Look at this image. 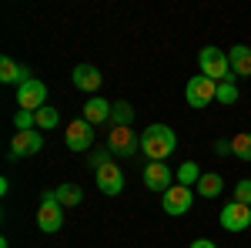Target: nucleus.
I'll list each match as a JSON object with an SVG mask.
<instances>
[{
	"label": "nucleus",
	"mask_w": 251,
	"mask_h": 248,
	"mask_svg": "<svg viewBox=\"0 0 251 248\" xmlns=\"http://www.w3.org/2000/svg\"><path fill=\"white\" fill-rule=\"evenodd\" d=\"M177 148V134L168 124H151L148 131L141 134V151L148 154L151 161H164L168 154H174Z\"/></svg>",
	"instance_id": "f257e3e1"
},
{
	"label": "nucleus",
	"mask_w": 251,
	"mask_h": 248,
	"mask_svg": "<svg viewBox=\"0 0 251 248\" xmlns=\"http://www.w3.org/2000/svg\"><path fill=\"white\" fill-rule=\"evenodd\" d=\"M214 151H218V154H231V141H218Z\"/></svg>",
	"instance_id": "a878e982"
},
{
	"label": "nucleus",
	"mask_w": 251,
	"mask_h": 248,
	"mask_svg": "<svg viewBox=\"0 0 251 248\" xmlns=\"http://www.w3.org/2000/svg\"><path fill=\"white\" fill-rule=\"evenodd\" d=\"M218 101H221V104H234V101H238V84H234V74L228 77V81H221V84H218Z\"/></svg>",
	"instance_id": "5701e85b"
},
{
	"label": "nucleus",
	"mask_w": 251,
	"mask_h": 248,
	"mask_svg": "<svg viewBox=\"0 0 251 248\" xmlns=\"http://www.w3.org/2000/svg\"><path fill=\"white\" fill-rule=\"evenodd\" d=\"M191 248H218V245H214L211 238H198V242H194V245H191Z\"/></svg>",
	"instance_id": "bb28decb"
},
{
	"label": "nucleus",
	"mask_w": 251,
	"mask_h": 248,
	"mask_svg": "<svg viewBox=\"0 0 251 248\" xmlns=\"http://www.w3.org/2000/svg\"><path fill=\"white\" fill-rule=\"evenodd\" d=\"M231 201L251 205V178H245V181H238V185H234V198H231Z\"/></svg>",
	"instance_id": "393cba45"
},
{
	"label": "nucleus",
	"mask_w": 251,
	"mask_h": 248,
	"mask_svg": "<svg viewBox=\"0 0 251 248\" xmlns=\"http://www.w3.org/2000/svg\"><path fill=\"white\" fill-rule=\"evenodd\" d=\"M198 64H201V74L211 77V81H228L231 77V64H228V54L225 51H218V47H204L201 54H198Z\"/></svg>",
	"instance_id": "7ed1b4c3"
},
{
	"label": "nucleus",
	"mask_w": 251,
	"mask_h": 248,
	"mask_svg": "<svg viewBox=\"0 0 251 248\" xmlns=\"http://www.w3.org/2000/svg\"><path fill=\"white\" fill-rule=\"evenodd\" d=\"M231 154L234 158H241V161H251V134L241 131L231 138Z\"/></svg>",
	"instance_id": "412c9836"
},
{
	"label": "nucleus",
	"mask_w": 251,
	"mask_h": 248,
	"mask_svg": "<svg viewBox=\"0 0 251 248\" xmlns=\"http://www.w3.org/2000/svg\"><path fill=\"white\" fill-rule=\"evenodd\" d=\"M194 201V188H184V185H171V188L161 194V205L168 215H188Z\"/></svg>",
	"instance_id": "6e6552de"
},
{
	"label": "nucleus",
	"mask_w": 251,
	"mask_h": 248,
	"mask_svg": "<svg viewBox=\"0 0 251 248\" xmlns=\"http://www.w3.org/2000/svg\"><path fill=\"white\" fill-rule=\"evenodd\" d=\"M184 97H188L191 108H208L211 101H218V81H211V77H204V74L191 77L188 87H184Z\"/></svg>",
	"instance_id": "20e7f679"
},
{
	"label": "nucleus",
	"mask_w": 251,
	"mask_h": 248,
	"mask_svg": "<svg viewBox=\"0 0 251 248\" xmlns=\"http://www.w3.org/2000/svg\"><path fill=\"white\" fill-rule=\"evenodd\" d=\"M64 144H67L71 151H87V148L94 144V124H87L84 117L71 121V124H67V134H64Z\"/></svg>",
	"instance_id": "9d476101"
},
{
	"label": "nucleus",
	"mask_w": 251,
	"mask_h": 248,
	"mask_svg": "<svg viewBox=\"0 0 251 248\" xmlns=\"http://www.w3.org/2000/svg\"><path fill=\"white\" fill-rule=\"evenodd\" d=\"M100 84H104V77H100V71H97L94 64H77L74 67V87L94 94V91H100Z\"/></svg>",
	"instance_id": "ddd939ff"
},
{
	"label": "nucleus",
	"mask_w": 251,
	"mask_h": 248,
	"mask_svg": "<svg viewBox=\"0 0 251 248\" xmlns=\"http://www.w3.org/2000/svg\"><path fill=\"white\" fill-rule=\"evenodd\" d=\"M201 174H204V171H201L194 161H184V165L177 168V185H184V188H194V185L201 181Z\"/></svg>",
	"instance_id": "6ab92c4d"
},
{
	"label": "nucleus",
	"mask_w": 251,
	"mask_h": 248,
	"mask_svg": "<svg viewBox=\"0 0 251 248\" xmlns=\"http://www.w3.org/2000/svg\"><path fill=\"white\" fill-rule=\"evenodd\" d=\"M17 108L20 111H34L37 114L40 108H47V84L44 81H27V84H20L17 87Z\"/></svg>",
	"instance_id": "39448f33"
},
{
	"label": "nucleus",
	"mask_w": 251,
	"mask_h": 248,
	"mask_svg": "<svg viewBox=\"0 0 251 248\" xmlns=\"http://www.w3.org/2000/svg\"><path fill=\"white\" fill-rule=\"evenodd\" d=\"M60 225H64V208L57 201V191H44L40 194V211H37V228L54 235V231H60Z\"/></svg>",
	"instance_id": "f03ea898"
},
{
	"label": "nucleus",
	"mask_w": 251,
	"mask_h": 248,
	"mask_svg": "<svg viewBox=\"0 0 251 248\" xmlns=\"http://www.w3.org/2000/svg\"><path fill=\"white\" fill-rule=\"evenodd\" d=\"M194 191H198L201 198H218V194L225 191V178H221V174H214V171L201 174V181L194 185Z\"/></svg>",
	"instance_id": "f3484780"
},
{
	"label": "nucleus",
	"mask_w": 251,
	"mask_h": 248,
	"mask_svg": "<svg viewBox=\"0 0 251 248\" xmlns=\"http://www.w3.org/2000/svg\"><path fill=\"white\" fill-rule=\"evenodd\" d=\"M111 111H114V104H107L104 97H91V101L84 104V121H87V124H100V121H111Z\"/></svg>",
	"instance_id": "dca6fc26"
},
{
	"label": "nucleus",
	"mask_w": 251,
	"mask_h": 248,
	"mask_svg": "<svg viewBox=\"0 0 251 248\" xmlns=\"http://www.w3.org/2000/svg\"><path fill=\"white\" fill-rule=\"evenodd\" d=\"M141 148V138H137L131 128H111L107 134V151L117 154V158H131V154Z\"/></svg>",
	"instance_id": "423d86ee"
},
{
	"label": "nucleus",
	"mask_w": 251,
	"mask_h": 248,
	"mask_svg": "<svg viewBox=\"0 0 251 248\" xmlns=\"http://www.w3.org/2000/svg\"><path fill=\"white\" fill-rule=\"evenodd\" d=\"M94 181H97V188L104 191V194H111V198L124 191V171H121V165H114V161H104L94 171Z\"/></svg>",
	"instance_id": "0eeeda50"
},
{
	"label": "nucleus",
	"mask_w": 251,
	"mask_h": 248,
	"mask_svg": "<svg viewBox=\"0 0 251 248\" xmlns=\"http://www.w3.org/2000/svg\"><path fill=\"white\" fill-rule=\"evenodd\" d=\"M131 121H134V108L127 101H117L114 111H111V124L114 128H131Z\"/></svg>",
	"instance_id": "a211bd4d"
},
{
	"label": "nucleus",
	"mask_w": 251,
	"mask_h": 248,
	"mask_svg": "<svg viewBox=\"0 0 251 248\" xmlns=\"http://www.w3.org/2000/svg\"><path fill=\"white\" fill-rule=\"evenodd\" d=\"M0 81H3V84H17V87H20V84L30 81V71L20 67L14 57H0Z\"/></svg>",
	"instance_id": "2eb2a0df"
},
{
	"label": "nucleus",
	"mask_w": 251,
	"mask_h": 248,
	"mask_svg": "<svg viewBox=\"0 0 251 248\" xmlns=\"http://www.w3.org/2000/svg\"><path fill=\"white\" fill-rule=\"evenodd\" d=\"M57 121H60V114H57V108H40L37 111V131H50V128H57Z\"/></svg>",
	"instance_id": "4be33fe9"
},
{
	"label": "nucleus",
	"mask_w": 251,
	"mask_h": 248,
	"mask_svg": "<svg viewBox=\"0 0 251 248\" xmlns=\"http://www.w3.org/2000/svg\"><path fill=\"white\" fill-rule=\"evenodd\" d=\"M14 128L17 131H37V114L34 111H17L14 114Z\"/></svg>",
	"instance_id": "b1692460"
},
{
	"label": "nucleus",
	"mask_w": 251,
	"mask_h": 248,
	"mask_svg": "<svg viewBox=\"0 0 251 248\" xmlns=\"http://www.w3.org/2000/svg\"><path fill=\"white\" fill-rule=\"evenodd\" d=\"M221 228H225V231H245V228H251V205L228 201V205L221 208Z\"/></svg>",
	"instance_id": "1a4fd4ad"
},
{
	"label": "nucleus",
	"mask_w": 251,
	"mask_h": 248,
	"mask_svg": "<svg viewBox=\"0 0 251 248\" xmlns=\"http://www.w3.org/2000/svg\"><path fill=\"white\" fill-rule=\"evenodd\" d=\"M171 168L164 165V161H148V168H144V188H151V191H164L171 188Z\"/></svg>",
	"instance_id": "f8f14e48"
},
{
	"label": "nucleus",
	"mask_w": 251,
	"mask_h": 248,
	"mask_svg": "<svg viewBox=\"0 0 251 248\" xmlns=\"http://www.w3.org/2000/svg\"><path fill=\"white\" fill-rule=\"evenodd\" d=\"M228 64H231L234 77H251V47L248 44H234L228 51Z\"/></svg>",
	"instance_id": "4468645a"
},
{
	"label": "nucleus",
	"mask_w": 251,
	"mask_h": 248,
	"mask_svg": "<svg viewBox=\"0 0 251 248\" xmlns=\"http://www.w3.org/2000/svg\"><path fill=\"white\" fill-rule=\"evenodd\" d=\"M57 191V201H60V208H74V205H80V198H84V191L77 188V185H60Z\"/></svg>",
	"instance_id": "aec40b11"
},
{
	"label": "nucleus",
	"mask_w": 251,
	"mask_h": 248,
	"mask_svg": "<svg viewBox=\"0 0 251 248\" xmlns=\"http://www.w3.org/2000/svg\"><path fill=\"white\" fill-rule=\"evenodd\" d=\"M44 148V134L40 131H17L10 141V161H17L24 154H37Z\"/></svg>",
	"instance_id": "9b49d317"
}]
</instances>
